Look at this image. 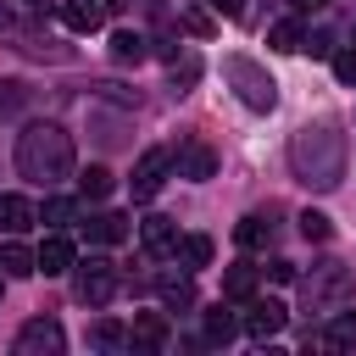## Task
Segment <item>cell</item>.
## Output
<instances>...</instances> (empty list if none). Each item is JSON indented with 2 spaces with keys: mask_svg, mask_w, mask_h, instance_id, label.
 <instances>
[{
  "mask_svg": "<svg viewBox=\"0 0 356 356\" xmlns=\"http://www.w3.org/2000/svg\"><path fill=\"white\" fill-rule=\"evenodd\" d=\"M345 295H350V267H345V261H317L312 278H306L312 312H323V306H334V300H345Z\"/></svg>",
  "mask_w": 356,
  "mask_h": 356,
  "instance_id": "277c9868",
  "label": "cell"
},
{
  "mask_svg": "<svg viewBox=\"0 0 356 356\" xmlns=\"http://www.w3.org/2000/svg\"><path fill=\"white\" fill-rule=\"evenodd\" d=\"M172 256H178L189 273H195V267H211V239H206V234H178V250H172Z\"/></svg>",
  "mask_w": 356,
  "mask_h": 356,
  "instance_id": "ac0fdd59",
  "label": "cell"
},
{
  "mask_svg": "<svg viewBox=\"0 0 356 356\" xmlns=\"http://www.w3.org/2000/svg\"><path fill=\"white\" fill-rule=\"evenodd\" d=\"M95 345H122V328H117V323H100V328H95Z\"/></svg>",
  "mask_w": 356,
  "mask_h": 356,
  "instance_id": "d6a6232c",
  "label": "cell"
},
{
  "mask_svg": "<svg viewBox=\"0 0 356 356\" xmlns=\"http://www.w3.org/2000/svg\"><path fill=\"white\" fill-rule=\"evenodd\" d=\"M111 189H117L111 167H83V172H78V195H83V200H106Z\"/></svg>",
  "mask_w": 356,
  "mask_h": 356,
  "instance_id": "d6986e66",
  "label": "cell"
},
{
  "mask_svg": "<svg viewBox=\"0 0 356 356\" xmlns=\"http://www.w3.org/2000/svg\"><path fill=\"white\" fill-rule=\"evenodd\" d=\"M33 222H39V211H33L22 195H0V234H6V239H11V234H28Z\"/></svg>",
  "mask_w": 356,
  "mask_h": 356,
  "instance_id": "4fadbf2b",
  "label": "cell"
},
{
  "mask_svg": "<svg viewBox=\"0 0 356 356\" xmlns=\"http://www.w3.org/2000/svg\"><path fill=\"white\" fill-rule=\"evenodd\" d=\"M222 72L239 83V100H245L250 111H273V100H278V83H273V78H267V72H261L250 56H228V61H222Z\"/></svg>",
  "mask_w": 356,
  "mask_h": 356,
  "instance_id": "7a4b0ae2",
  "label": "cell"
},
{
  "mask_svg": "<svg viewBox=\"0 0 356 356\" xmlns=\"http://www.w3.org/2000/svg\"><path fill=\"white\" fill-rule=\"evenodd\" d=\"M139 239H145L150 256H172V250H178V222H172V217H145V222H139Z\"/></svg>",
  "mask_w": 356,
  "mask_h": 356,
  "instance_id": "7c38bea8",
  "label": "cell"
},
{
  "mask_svg": "<svg viewBox=\"0 0 356 356\" xmlns=\"http://www.w3.org/2000/svg\"><path fill=\"white\" fill-rule=\"evenodd\" d=\"M267 278H273V284H295V261H284V256L267 261Z\"/></svg>",
  "mask_w": 356,
  "mask_h": 356,
  "instance_id": "4dcf8cb0",
  "label": "cell"
},
{
  "mask_svg": "<svg viewBox=\"0 0 356 356\" xmlns=\"http://www.w3.org/2000/svg\"><path fill=\"white\" fill-rule=\"evenodd\" d=\"M234 334H239V317H234V312H222V306L206 312V345H228Z\"/></svg>",
  "mask_w": 356,
  "mask_h": 356,
  "instance_id": "7402d4cb",
  "label": "cell"
},
{
  "mask_svg": "<svg viewBox=\"0 0 356 356\" xmlns=\"http://www.w3.org/2000/svg\"><path fill=\"white\" fill-rule=\"evenodd\" d=\"M300 39H306L300 22H273V28H267V44H273V50H300Z\"/></svg>",
  "mask_w": 356,
  "mask_h": 356,
  "instance_id": "603a6c76",
  "label": "cell"
},
{
  "mask_svg": "<svg viewBox=\"0 0 356 356\" xmlns=\"http://www.w3.org/2000/svg\"><path fill=\"white\" fill-rule=\"evenodd\" d=\"M267 239H273V222L267 217H239L234 222V245L239 250H267Z\"/></svg>",
  "mask_w": 356,
  "mask_h": 356,
  "instance_id": "e0dca14e",
  "label": "cell"
},
{
  "mask_svg": "<svg viewBox=\"0 0 356 356\" xmlns=\"http://www.w3.org/2000/svg\"><path fill=\"white\" fill-rule=\"evenodd\" d=\"M33 261H39V273H44V278H61V273H72L78 250H72V239H67V234H50V239L33 250Z\"/></svg>",
  "mask_w": 356,
  "mask_h": 356,
  "instance_id": "9c48e42d",
  "label": "cell"
},
{
  "mask_svg": "<svg viewBox=\"0 0 356 356\" xmlns=\"http://www.w3.org/2000/svg\"><path fill=\"white\" fill-rule=\"evenodd\" d=\"M39 217H44V222H50V228H67V222H72V217H78V206H72V200H67V195H50V200H44V211H39Z\"/></svg>",
  "mask_w": 356,
  "mask_h": 356,
  "instance_id": "cb8c5ba5",
  "label": "cell"
},
{
  "mask_svg": "<svg viewBox=\"0 0 356 356\" xmlns=\"http://www.w3.org/2000/svg\"><path fill=\"white\" fill-rule=\"evenodd\" d=\"M167 167H172V156H167V150H145V156H139V167H134V178H128V189H134V200H150V195L161 189V178H167Z\"/></svg>",
  "mask_w": 356,
  "mask_h": 356,
  "instance_id": "52a82bcc",
  "label": "cell"
},
{
  "mask_svg": "<svg viewBox=\"0 0 356 356\" xmlns=\"http://www.w3.org/2000/svg\"><path fill=\"white\" fill-rule=\"evenodd\" d=\"M145 44H150V39L134 33V28H117V33H111V56H117V61H145Z\"/></svg>",
  "mask_w": 356,
  "mask_h": 356,
  "instance_id": "44dd1931",
  "label": "cell"
},
{
  "mask_svg": "<svg viewBox=\"0 0 356 356\" xmlns=\"http://www.w3.org/2000/svg\"><path fill=\"white\" fill-rule=\"evenodd\" d=\"M300 234H306V239H328V234H334V222H328L323 211H300Z\"/></svg>",
  "mask_w": 356,
  "mask_h": 356,
  "instance_id": "4316f807",
  "label": "cell"
},
{
  "mask_svg": "<svg viewBox=\"0 0 356 356\" xmlns=\"http://www.w3.org/2000/svg\"><path fill=\"white\" fill-rule=\"evenodd\" d=\"M334 78H339V83H356V50L334 56Z\"/></svg>",
  "mask_w": 356,
  "mask_h": 356,
  "instance_id": "f546056e",
  "label": "cell"
},
{
  "mask_svg": "<svg viewBox=\"0 0 356 356\" xmlns=\"http://www.w3.org/2000/svg\"><path fill=\"white\" fill-rule=\"evenodd\" d=\"M11 350H17V356H61V350H67V334H61L56 317H33V323L17 328Z\"/></svg>",
  "mask_w": 356,
  "mask_h": 356,
  "instance_id": "5b68a950",
  "label": "cell"
},
{
  "mask_svg": "<svg viewBox=\"0 0 356 356\" xmlns=\"http://www.w3.org/2000/svg\"><path fill=\"white\" fill-rule=\"evenodd\" d=\"M184 28H189V33H200V39H211V33H217V22H211L206 11H189V17H184Z\"/></svg>",
  "mask_w": 356,
  "mask_h": 356,
  "instance_id": "f1b7e54d",
  "label": "cell"
},
{
  "mask_svg": "<svg viewBox=\"0 0 356 356\" xmlns=\"http://www.w3.org/2000/svg\"><path fill=\"white\" fill-rule=\"evenodd\" d=\"M222 295H228V300H250V295H256V267L234 261V267L222 273Z\"/></svg>",
  "mask_w": 356,
  "mask_h": 356,
  "instance_id": "ffe728a7",
  "label": "cell"
},
{
  "mask_svg": "<svg viewBox=\"0 0 356 356\" xmlns=\"http://www.w3.org/2000/svg\"><path fill=\"white\" fill-rule=\"evenodd\" d=\"M106 0H61V22L72 28V33H95L100 22H106Z\"/></svg>",
  "mask_w": 356,
  "mask_h": 356,
  "instance_id": "30bf717a",
  "label": "cell"
},
{
  "mask_svg": "<svg viewBox=\"0 0 356 356\" xmlns=\"http://www.w3.org/2000/svg\"><path fill=\"white\" fill-rule=\"evenodd\" d=\"M83 239H89V245H122V239H128V217H122V211H95V217L83 222Z\"/></svg>",
  "mask_w": 356,
  "mask_h": 356,
  "instance_id": "8fae6325",
  "label": "cell"
},
{
  "mask_svg": "<svg viewBox=\"0 0 356 356\" xmlns=\"http://www.w3.org/2000/svg\"><path fill=\"white\" fill-rule=\"evenodd\" d=\"M17 106H22V83H11V78H6V83H0V117H11Z\"/></svg>",
  "mask_w": 356,
  "mask_h": 356,
  "instance_id": "83f0119b",
  "label": "cell"
},
{
  "mask_svg": "<svg viewBox=\"0 0 356 356\" xmlns=\"http://www.w3.org/2000/svg\"><path fill=\"white\" fill-rule=\"evenodd\" d=\"M0 273H6V278H33V273H39L33 250H28V245H17V234L0 245Z\"/></svg>",
  "mask_w": 356,
  "mask_h": 356,
  "instance_id": "5bb4252c",
  "label": "cell"
},
{
  "mask_svg": "<svg viewBox=\"0 0 356 356\" xmlns=\"http://www.w3.org/2000/svg\"><path fill=\"white\" fill-rule=\"evenodd\" d=\"M300 50H312V56H328V50H334V39H328V33H312V39H300Z\"/></svg>",
  "mask_w": 356,
  "mask_h": 356,
  "instance_id": "1f68e13d",
  "label": "cell"
},
{
  "mask_svg": "<svg viewBox=\"0 0 356 356\" xmlns=\"http://www.w3.org/2000/svg\"><path fill=\"white\" fill-rule=\"evenodd\" d=\"M295 6H300V11H317V6H323V0H295Z\"/></svg>",
  "mask_w": 356,
  "mask_h": 356,
  "instance_id": "e575fe53",
  "label": "cell"
},
{
  "mask_svg": "<svg viewBox=\"0 0 356 356\" xmlns=\"http://www.w3.org/2000/svg\"><path fill=\"white\" fill-rule=\"evenodd\" d=\"M161 300H167L172 312H178V306H195V284H189V278H167V284H161Z\"/></svg>",
  "mask_w": 356,
  "mask_h": 356,
  "instance_id": "d4e9b609",
  "label": "cell"
},
{
  "mask_svg": "<svg viewBox=\"0 0 356 356\" xmlns=\"http://www.w3.org/2000/svg\"><path fill=\"white\" fill-rule=\"evenodd\" d=\"M72 295L83 300V306H106L111 295H117V267L106 261V256H89V261H72Z\"/></svg>",
  "mask_w": 356,
  "mask_h": 356,
  "instance_id": "3957f363",
  "label": "cell"
},
{
  "mask_svg": "<svg viewBox=\"0 0 356 356\" xmlns=\"http://www.w3.org/2000/svg\"><path fill=\"white\" fill-rule=\"evenodd\" d=\"M350 50H356V28H350Z\"/></svg>",
  "mask_w": 356,
  "mask_h": 356,
  "instance_id": "d590c367",
  "label": "cell"
},
{
  "mask_svg": "<svg viewBox=\"0 0 356 356\" xmlns=\"http://www.w3.org/2000/svg\"><path fill=\"white\" fill-rule=\"evenodd\" d=\"M317 345H328V350H345V345H356V312H328V323H323Z\"/></svg>",
  "mask_w": 356,
  "mask_h": 356,
  "instance_id": "9a60e30c",
  "label": "cell"
},
{
  "mask_svg": "<svg viewBox=\"0 0 356 356\" xmlns=\"http://www.w3.org/2000/svg\"><path fill=\"white\" fill-rule=\"evenodd\" d=\"M284 323H289V312H284L278 300H250L245 317H239V328H245L250 339H273V334H284Z\"/></svg>",
  "mask_w": 356,
  "mask_h": 356,
  "instance_id": "8992f818",
  "label": "cell"
},
{
  "mask_svg": "<svg viewBox=\"0 0 356 356\" xmlns=\"http://www.w3.org/2000/svg\"><path fill=\"white\" fill-rule=\"evenodd\" d=\"M128 339H134L139 350H156V345H167V317H161V312H139Z\"/></svg>",
  "mask_w": 356,
  "mask_h": 356,
  "instance_id": "2e32d148",
  "label": "cell"
},
{
  "mask_svg": "<svg viewBox=\"0 0 356 356\" xmlns=\"http://www.w3.org/2000/svg\"><path fill=\"white\" fill-rule=\"evenodd\" d=\"M217 6V17H245V0H211Z\"/></svg>",
  "mask_w": 356,
  "mask_h": 356,
  "instance_id": "836d02e7",
  "label": "cell"
},
{
  "mask_svg": "<svg viewBox=\"0 0 356 356\" xmlns=\"http://www.w3.org/2000/svg\"><path fill=\"white\" fill-rule=\"evenodd\" d=\"M17 172L22 178H33V184H61L67 172H72V139H67V128H56V122H28L22 134H17Z\"/></svg>",
  "mask_w": 356,
  "mask_h": 356,
  "instance_id": "6da1fadb",
  "label": "cell"
},
{
  "mask_svg": "<svg viewBox=\"0 0 356 356\" xmlns=\"http://www.w3.org/2000/svg\"><path fill=\"white\" fill-rule=\"evenodd\" d=\"M172 161H178V178H195V184H200V178H211V172H217V150H211V145H206V139H184V145H178V156H172Z\"/></svg>",
  "mask_w": 356,
  "mask_h": 356,
  "instance_id": "ba28073f",
  "label": "cell"
},
{
  "mask_svg": "<svg viewBox=\"0 0 356 356\" xmlns=\"http://www.w3.org/2000/svg\"><path fill=\"white\" fill-rule=\"evenodd\" d=\"M195 78H200V61H195V56H184V61H172V89H178V95H184V89L195 83Z\"/></svg>",
  "mask_w": 356,
  "mask_h": 356,
  "instance_id": "484cf974",
  "label": "cell"
}]
</instances>
